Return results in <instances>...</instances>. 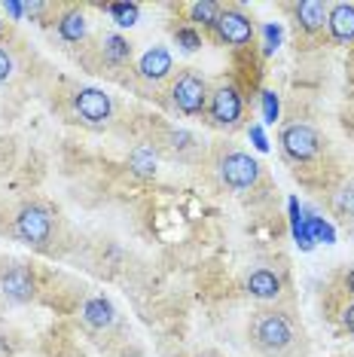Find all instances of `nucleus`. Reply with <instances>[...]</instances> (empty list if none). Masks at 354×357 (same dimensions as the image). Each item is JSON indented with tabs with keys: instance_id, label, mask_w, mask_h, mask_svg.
Here are the masks:
<instances>
[{
	"instance_id": "obj_1",
	"label": "nucleus",
	"mask_w": 354,
	"mask_h": 357,
	"mask_svg": "<svg viewBox=\"0 0 354 357\" xmlns=\"http://www.w3.org/2000/svg\"><path fill=\"white\" fill-rule=\"evenodd\" d=\"M251 342L263 354H281L293 342V327L281 312H256L251 321Z\"/></svg>"
},
{
	"instance_id": "obj_2",
	"label": "nucleus",
	"mask_w": 354,
	"mask_h": 357,
	"mask_svg": "<svg viewBox=\"0 0 354 357\" xmlns=\"http://www.w3.org/2000/svg\"><path fill=\"white\" fill-rule=\"evenodd\" d=\"M208 83L205 77H199L196 70H183L180 77L174 79L171 86V104L183 116H199L205 107H208Z\"/></svg>"
},
{
	"instance_id": "obj_3",
	"label": "nucleus",
	"mask_w": 354,
	"mask_h": 357,
	"mask_svg": "<svg viewBox=\"0 0 354 357\" xmlns=\"http://www.w3.org/2000/svg\"><path fill=\"white\" fill-rule=\"evenodd\" d=\"M220 181L229 186V190H251V186L260 181V165L256 159H251L247 153H226L220 159Z\"/></svg>"
},
{
	"instance_id": "obj_4",
	"label": "nucleus",
	"mask_w": 354,
	"mask_h": 357,
	"mask_svg": "<svg viewBox=\"0 0 354 357\" xmlns=\"http://www.w3.org/2000/svg\"><path fill=\"white\" fill-rule=\"evenodd\" d=\"M241 113H245V104H241V95L236 86H220L217 92H211V98H208V116H211L214 126L236 128L241 123Z\"/></svg>"
},
{
	"instance_id": "obj_5",
	"label": "nucleus",
	"mask_w": 354,
	"mask_h": 357,
	"mask_svg": "<svg viewBox=\"0 0 354 357\" xmlns=\"http://www.w3.org/2000/svg\"><path fill=\"white\" fill-rule=\"evenodd\" d=\"M281 147H284V153L296 162H309L318 156L321 150V137L311 126L305 123H291L284 126V132H281Z\"/></svg>"
},
{
	"instance_id": "obj_6",
	"label": "nucleus",
	"mask_w": 354,
	"mask_h": 357,
	"mask_svg": "<svg viewBox=\"0 0 354 357\" xmlns=\"http://www.w3.org/2000/svg\"><path fill=\"white\" fill-rule=\"evenodd\" d=\"M74 110L77 116L88 126H101L110 119L114 113V104H110V95L101 92V89H79L77 98H74Z\"/></svg>"
},
{
	"instance_id": "obj_7",
	"label": "nucleus",
	"mask_w": 354,
	"mask_h": 357,
	"mask_svg": "<svg viewBox=\"0 0 354 357\" xmlns=\"http://www.w3.org/2000/svg\"><path fill=\"white\" fill-rule=\"evenodd\" d=\"M15 229H19V235L28 241V245H43V241H49V235H52V217L46 214L43 208L28 205V208H22L19 217H15Z\"/></svg>"
},
{
	"instance_id": "obj_8",
	"label": "nucleus",
	"mask_w": 354,
	"mask_h": 357,
	"mask_svg": "<svg viewBox=\"0 0 354 357\" xmlns=\"http://www.w3.org/2000/svg\"><path fill=\"white\" fill-rule=\"evenodd\" d=\"M214 28H217V34H220L223 43H229V46H245V43H251V37H254L251 19L241 15L238 10H220Z\"/></svg>"
},
{
	"instance_id": "obj_9",
	"label": "nucleus",
	"mask_w": 354,
	"mask_h": 357,
	"mask_svg": "<svg viewBox=\"0 0 354 357\" xmlns=\"http://www.w3.org/2000/svg\"><path fill=\"white\" fill-rule=\"evenodd\" d=\"M0 294L13 303H28L34 296V275L28 266H13L10 272L0 278Z\"/></svg>"
},
{
	"instance_id": "obj_10",
	"label": "nucleus",
	"mask_w": 354,
	"mask_h": 357,
	"mask_svg": "<svg viewBox=\"0 0 354 357\" xmlns=\"http://www.w3.org/2000/svg\"><path fill=\"white\" fill-rule=\"evenodd\" d=\"M138 74H141V79H150V83H159V79H165L171 74V55H168L165 46H153V50L141 55Z\"/></svg>"
},
{
	"instance_id": "obj_11",
	"label": "nucleus",
	"mask_w": 354,
	"mask_h": 357,
	"mask_svg": "<svg viewBox=\"0 0 354 357\" xmlns=\"http://www.w3.org/2000/svg\"><path fill=\"white\" fill-rule=\"evenodd\" d=\"M327 25H330L333 40H339V43L354 40V6L351 3H333L327 10Z\"/></svg>"
},
{
	"instance_id": "obj_12",
	"label": "nucleus",
	"mask_w": 354,
	"mask_h": 357,
	"mask_svg": "<svg viewBox=\"0 0 354 357\" xmlns=\"http://www.w3.org/2000/svg\"><path fill=\"white\" fill-rule=\"evenodd\" d=\"M247 294L256 299H275L281 294V278L269 269H256L251 278H247Z\"/></svg>"
},
{
	"instance_id": "obj_13",
	"label": "nucleus",
	"mask_w": 354,
	"mask_h": 357,
	"mask_svg": "<svg viewBox=\"0 0 354 357\" xmlns=\"http://www.w3.org/2000/svg\"><path fill=\"white\" fill-rule=\"evenodd\" d=\"M327 10L330 6L321 0H302V3H296V22L302 25V31H318L327 22Z\"/></svg>"
},
{
	"instance_id": "obj_14",
	"label": "nucleus",
	"mask_w": 354,
	"mask_h": 357,
	"mask_svg": "<svg viewBox=\"0 0 354 357\" xmlns=\"http://www.w3.org/2000/svg\"><path fill=\"white\" fill-rule=\"evenodd\" d=\"M83 321L88 324V327H95V330L110 327V324H114V305H110L104 296H92L83 305Z\"/></svg>"
},
{
	"instance_id": "obj_15",
	"label": "nucleus",
	"mask_w": 354,
	"mask_h": 357,
	"mask_svg": "<svg viewBox=\"0 0 354 357\" xmlns=\"http://www.w3.org/2000/svg\"><path fill=\"white\" fill-rule=\"evenodd\" d=\"M333 214L339 217L345 226L354 229V183H342L333 192Z\"/></svg>"
},
{
	"instance_id": "obj_16",
	"label": "nucleus",
	"mask_w": 354,
	"mask_h": 357,
	"mask_svg": "<svg viewBox=\"0 0 354 357\" xmlns=\"http://www.w3.org/2000/svg\"><path fill=\"white\" fill-rule=\"evenodd\" d=\"M59 34L64 40H70V43H79V40L86 37V19H83V13L79 10H68L61 15V22H59Z\"/></svg>"
},
{
	"instance_id": "obj_17",
	"label": "nucleus",
	"mask_w": 354,
	"mask_h": 357,
	"mask_svg": "<svg viewBox=\"0 0 354 357\" xmlns=\"http://www.w3.org/2000/svg\"><path fill=\"white\" fill-rule=\"evenodd\" d=\"M128 165H132L134 174L153 177V174H156V153H153V147H147V144H141V147L132 150V156H128Z\"/></svg>"
},
{
	"instance_id": "obj_18",
	"label": "nucleus",
	"mask_w": 354,
	"mask_h": 357,
	"mask_svg": "<svg viewBox=\"0 0 354 357\" xmlns=\"http://www.w3.org/2000/svg\"><path fill=\"white\" fill-rule=\"evenodd\" d=\"M104 55H107V59L114 61V64H123V61L132 59V46H128L123 37H116V34H114V37L104 40Z\"/></svg>"
},
{
	"instance_id": "obj_19",
	"label": "nucleus",
	"mask_w": 354,
	"mask_h": 357,
	"mask_svg": "<svg viewBox=\"0 0 354 357\" xmlns=\"http://www.w3.org/2000/svg\"><path fill=\"white\" fill-rule=\"evenodd\" d=\"M192 22H202V25H214L217 15H220V6L217 3H192Z\"/></svg>"
},
{
	"instance_id": "obj_20",
	"label": "nucleus",
	"mask_w": 354,
	"mask_h": 357,
	"mask_svg": "<svg viewBox=\"0 0 354 357\" xmlns=\"http://www.w3.org/2000/svg\"><path fill=\"white\" fill-rule=\"evenodd\" d=\"M110 13H114V19L123 28L134 25V19H138V6H134V3H114V6H110Z\"/></svg>"
},
{
	"instance_id": "obj_21",
	"label": "nucleus",
	"mask_w": 354,
	"mask_h": 357,
	"mask_svg": "<svg viewBox=\"0 0 354 357\" xmlns=\"http://www.w3.org/2000/svg\"><path fill=\"white\" fill-rule=\"evenodd\" d=\"M177 43H180L187 52H196L199 46H202V37H199L192 28H180V31H177Z\"/></svg>"
},
{
	"instance_id": "obj_22",
	"label": "nucleus",
	"mask_w": 354,
	"mask_h": 357,
	"mask_svg": "<svg viewBox=\"0 0 354 357\" xmlns=\"http://www.w3.org/2000/svg\"><path fill=\"white\" fill-rule=\"evenodd\" d=\"M263 107H266V119H269V123H275V116H278V98L272 92L263 95Z\"/></svg>"
},
{
	"instance_id": "obj_23",
	"label": "nucleus",
	"mask_w": 354,
	"mask_h": 357,
	"mask_svg": "<svg viewBox=\"0 0 354 357\" xmlns=\"http://www.w3.org/2000/svg\"><path fill=\"white\" fill-rule=\"evenodd\" d=\"M10 74H13V55L0 46V83H3V79H10Z\"/></svg>"
},
{
	"instance_id": "obj_24",
	"label": "nucleus",
	"mask_w": 354,
	"mask_h": 357,
	"mask_svg": "<svg viewBox=\"0 0 354 357\" xmlns=\"http://www.w3.org/2000/svg\"><path fill=\"white\" fill-rule=\"evenodd\" d=\"M342 324H345V330H348V333H354V303L342 312Z\"/></svg>"
},
{
	"instance_id": "obj_25",
	"label": "nucleus",
	"mask_w": 354,
	"mask_h": 357,
	"mask_svg": "<svg viewBox=\"0 0 354 357\" xmlns=\"http://www.w3.org/2000/svg\"><path fill=\"white\" fill-rule=\"evenodd\" d=\"M348 290H351V294H354V269L348 272Z\"/></svg>"
},
{
	"instance_id": "obj_26",
	"label": "nucleus",
	"mask_w": 354,
	"mask_h": 357,
	"mask_svg": "<svg viewBox=\"0 0 354 357\" xmlns=\"http://www.w3.org/2000/svg\"><path fill=\"white\" fill-rule=\"evenodd\" d=\"M0 34H3V22H0Z\"/></svg>"
}]
</instances>
